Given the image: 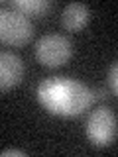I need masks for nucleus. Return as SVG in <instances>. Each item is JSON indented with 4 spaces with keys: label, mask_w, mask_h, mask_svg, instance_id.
<instances>
[{
    "label": "nucleus",
    "mask_w": 118,
    "mask_h": 157,
    "mask_svg": "<svg viewBox=\"0 0 118 157\" xmlns=\"http://www.w3.org/2000/svg\"><path fill=\"white\" fill-rule=\"evenodd\" d=\"M39 106L51 116L73 118L79 116L95 102V94L87 85L71 77H47L36 88Z\"/></svg>",
    "instance_id": "f257e3e1"
},
{
    "label": "nucleus",
    "mask_w": 118,
    "mask_h": 157,
    "mask_svg": "<svg viewBox=\"0 0 118 157\" xmlns=\"http://www.w3.org/2000/svg\"><path fill=\"white\" fill-rule=\"evenodd\" d=\"M33 36V24L26 14L14 8H2L0 12V39L10 47H22Z\"/></svg>",
    "instance_id": "f03ea898"
},
{
    "label": "nucleus",
    "mask_w": 118,
    "mask_h": 157,
    "mask_svg": "<svg viewBox=\"0 0 118 157\" xmlns=\"http://www.w3.org/2000/svg\"><path fill=\"white\" fill-rule=\"evenodd\" d=\"M87 140L95 147H108L116 137V116L108 106H96L85 126Z\"/></svg>",
    "instance_id": "7ed1b4c3"
},
{
    "label": "nucleus",
    "mask_w": 118,
    "mask_h": 157,
    "mask_svg": "<svg viewBox=\"0 0 118 157\" xmlns=\"http://www.w3.org/2000/svg\"><path fill=\"white\" fill-rule=\"evenodd\" d=\"M71 55H73L71 41L65 36H59V33H45L36 43V57L47 69L65 65L71 59Z\"/></svg>",
    "instance_id": "20e7f679"
},
{
    "label": "nucleus",
    "mask_w": 118,
    "mask_h": 157,
    "mask_svg": "<svg viewBox=\"0 0 118 157\" xmlns=\"http://www.w3.org/2000/svg\"><path fill=\"white\" fill-rule=\"evenodd\" d=\"M22 77H24L22 59L10 51H2L0 53V86H2V90L6 92L16 85H20Z\"/></svg>",
    "instance_id": "39448f33"
},
{
    "label": "nucleus",
    "mask_w": 118,
    "mask_h": 157,
    "mask_svg": "<svg viewBox=\"0 0 118 157\" xmlns=\"http://www.w3.org/2000/svg\"><path fill=\"white\" fill-rule=\"evenodd\" d=\"M91 20V10L87 4L71 2L61 12V24L67 32H81Z\"/></svg>",
    "instance_id": "423d86ee"
},
{
    "label": "nucleus",
    "mask_w": 118,
    "mask_h": 157,
    "mask_svg": "<svg viewBox=\"0 0 118 157\" xmlns=\"http://www.w3.org/2000/svg\"><path fill=\"white\" fill-rule=\"evenodd\" d=\"M51 4L47 0H12L10 2V8L18 10V12L26 14V16H37V18H43L47 14V10Z\"/></svg>",
    "instance_id": "0eeeda50"
},
{
    "label": "nucleus",
    "mask_w": 118,
    "mask_h": 157,
    "mask_svg": "<svg viewBox=\"0 0 118 157\" xmlns=\"http://www.w3.org/2000/svg\"><path fill=\"white\" fill-rule=\"evenodd\" d=\"M106 81H108V86L112 88V92H114V94H118V61H114L110 67H108Z\"/></svg>",
    "instance_id": "6e6552de"
},
{
    "label": "nucleus",
    "mask_w": 118,
    "mask_h": 157,
    "mask_svg": "<svg viewBox=\"0 0 118 157\" xmlns=\"http://www.w3.org/2000/svg\"><path fill=\"white\" fill-rule=\"evenodd\" d=\"M8 155H16V157H24L26 153L20 149H2V157H8Z\"/></svg>",
    "instance_id": "1a4fd4ad"
}]
</instances>
